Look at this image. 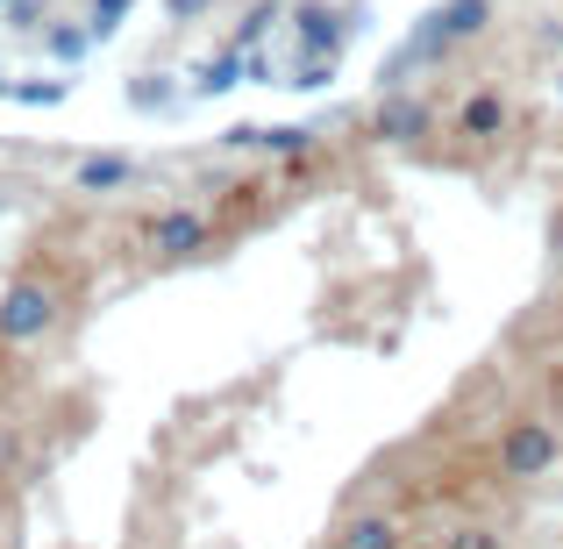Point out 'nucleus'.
I'll return each instance as SVG.
<instances>
[{
  "label": "nucleus",
  "instance_id": "f257e3e1",
  "mask_svg": "<svg viewBox=\"0 0 563 549\" xmlns=\"http://www.w3.org/2000/svg\"><path fill=\"white\" fill-rule=\"evenodd\" d=\"M514 464L536 471V464H542V436H521V442H514Z\"/></svg>",
  "mask_w": 563,
  "mask_h": 549
}]
</instances>
